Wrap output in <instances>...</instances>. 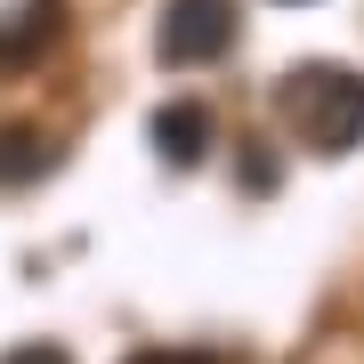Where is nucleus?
<instances>
[{
    "mask_svg": "<svg viewBox=\"0 0 364 364\" xmlns=\"http://www.w3.org/2000/svg\"><path fill=\"white\" fill-rule=\"evenodd\" d=\"M275 114H284V130L308 146L316 162H340L364 146V73L348 65H291L275 81Z\"/></svg>",
    "mask_w": 364,
    "mask_h": 364,
    "instance_id": "nucleus-1",
    "label": "nucleus"
},
{
    "mask_svg": "<svg viewBox=\"0 0 364 364\" xmlns=\"http://www.w3.org/2000/svg\"><path fill=\"white\" fill-rule=\"evenodd\" d=\"M235 41V0H170L154 25V57L162 65H210Z\"/></svg>",
    "mask_w": 364,
    "mask_h": 364,
    "instance_id": "nucleus-2",
    "label": "nucleus"
},
{
    "mask_svg": "<svg viewBox=\"0 0 364 364\" xmlns=\"http://www.w3.org/2000/svg\"><path fill=\"white\" fill-rule=\"evenodd\" d=\"M57 33H65V0H16L0 16V65H33Z\"/></svg>",
    "mask_w": 364,
    "mask_h": 364,
    "instance_id": "nucleus-3",
    "label": "nucleus"
},
{
    "mask_svg": "<svg viewBox=\"0 0 364 364\" xmlns=\"http://www.w3.org/2000/svg\"><path fill=\"white\" fill-rule=\"evenodd\" d=\"M154 154L170 162V170H195L203 154H210V114H203V105H162V114H154Z\"/></svg>",
    "mask_w": 364,
    "mask_h": 364,
    "instance_id": "nucleus-4",
    "label": "nucleus"
},
{
    "mask_svg": "<svg viewBox=\"0 0 364 364\" xmlns=\"http://www.w3.org/2000/svg\"><path fill=\"white\" fill-rule=\"evenodd\" d=\"M41 170H57V146L41 130H0V186H33Z\"/></svg>",
    "mask_w": 364,
    "mask_h": 364,
    "instance_id": "nucleus-5",
    "label": "nucleus"
},
{
    "mask_svg": "<svg viewBox=\"0 0 364 364\" xmlns=\"http://www.w3.org/2000/svg\"><path fill=\"white\" fill-rule=\"evenodd\" d=\"M0 364H73L65 348H57V340H25V348H9Z\"/></svg>",
    "mask_w": 364,
    "mask_h": 364,
    "instance_id": "nucleus-6",
    "label": "nucleus"
},
{
    "mask_svg": "<svg viewBox=\"0 0 364 364\" xmlns=\"http://www.w3.org/2000/svg\"><path fill=\"white\" fill-rule=\"evenodd\" d=\"M130 364H203V356H170V348H146V356H130Z\"/></svg>",
    "mask_w": 364,
    "mask_h": 364,
    "instance_id": "nucleus-7",
    "label": "nucleus"
}]
</instances>
